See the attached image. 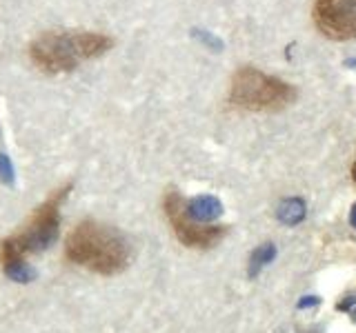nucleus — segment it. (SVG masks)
Instances as JSON below:
<instances>
[{
    "instance_id": "obj_1",
    "label": "nucleus",
    "mask_w": 356,
    "mask_h": 333,
    "mask_svg": "<svg viewBox=\"0 0 356 333\" xmlns=\"http://www.w3.org/2000/svg\"><path fill=\"white\" fill-rule=\"evenodd\" d=\"M72 191V182L65 185L40 203L31 218L14 236L0 242V266L9 280L27 284L36 280V271L27 264V255L49 249L60 236V207Z\"/></svg>"
},
{
    "instance_id": "obj_2",
    "label": "nucleus",
    "mask_w": 356,
    "mask_h": 333,
    "mask_svg": "<svg viewBox=\"0 0 356 333\" xmlns=\"http://www.w3.org/2000/svg\"><path fill=\"white\" fill-rule=\"evenodd\" d=\"M67 260L100 275H116L129 264L131 249L122 233L96 220H83L65 240Z\"/></svg>"
},
{
    "instance_id": "obj_3",
    "label": "nucleus",
    "mask_w": 356,
    "mask_h": 333,
    "mask_svg": "<svg viewBox=\"0 0 356 333\" xmlns=\"http://www.w3.org/2000/svg\"><path fill=\"white\" fill-rule=\"evenodd\" d=\"M111 40L98 31H47L29 44V58L44 74L74 71L111 49Z\"/></svg>"
},
{
    "instance_id": "obj_4",
    "label": "nucleus",
    "mask_w": 356,
    "mask_h": 333,
    "mask_svg": "<svg viewBox=\"0 0 356 333\" xmlns=\"http://www.w3.org/2000/svg\"><path fill=\"white\" fill-rule=\"evenodd\" d=\"M294 89L256 67H241L229 87V103L250 111H276L292 103Z\"/></svg>"
},
{
    "instance_id": "obj_5",
    "label": "nucleus",
    "mask_w": 356,
    "mask_h": 333,
    "mask_svg": "<svg viewBox=\"0 0 356 333\" xmlns=\"http://www.w3.org/2000/svg\"><path fill=\"white\" fill-rule=\"evenodd\" d=\"M163 207H165V214L170 218V225L178 236V240L187 244V247H211V244L222 236L220 227H203L187 216L185 198L178 194L176 189H170V191L165 194Z\"/></svg>"
},
{
    "instance_id": "obj_6",
    "label": "nucleus",
    "mask_w": 356,
    "mask_h": 333,
    "mask_svg": "<svg viewBox=\"0 0 356 333\" xmlns=\"http://www.w3.org/2000/svg\"><path fill=\"white\" fill-rule=\"evenodd\" d=\"M314 25L332 40L356 38V0H316Z\"/></svg>"
},
{
    "instance_id": "obj_7",
    "label": "nucleus",
    "mask_w": 356,
    "mask_h": 333,
    "mask_svg": "<svg viewBox=\"0 0 356 333\" xmlns=\"http://www.w3.org/2000/svg\"><path fill=\"white\" fill-rule=\"evenodd\" d=\"M185 211L198 225H209L222 216V203L216 196H196L192 200H185Z\"/></svg>"
},
{
    "instance_id": "obj_8",
    "label": "nucleus",
    "mask_w": 356,
    "mask_h": 333,
    "mask_svg": "<svg viewBox=\"0 0 356 333\" xmlns=\"http://www.w3.org/2000/svg\"><path fill=\"white\" fill-rule=\"evenodd\" d=\"M276 218L287 227H296L305 218V203L300 198H285L276 209Z\"/></svg>"
},
{
    "instance_id": "obj_9",
    "label": "nucleus",
    "mask_w": 356,
    "mask_h": 333,
    "mask_svg": "<svg viewBox=\"0 0 356 333\" xmlns=\"http://www.w3.org/2000/svg\"><path fill=\"white\" fill-rule=\"evenodd\" d=\"M276 255V247L272 242H265L261 247H256L250 255V278H256L261 273L263 266H267Z\"/></svg>"
},
{
    "instance_id": "obj_10",
    "label": "nucleus",
    "mask_w": 356,
    "mask_h": 333,
    "mask_svg": "<svg viewBox=\"0 0 356 333\" xmlns=\"http://www.w3.org/2000/svg\"><path fill=\"white\" fill-rule=\"evenodd\" d=\"M0 180H3V185H7V187H11L16 180L14 164H11V158L3 149H0Z\"/></svg>"
},
{
    "instance_id": "obj_11",
    "label": "nucleus",
    "mask_w": 356,
    "mask_h": 333,
    "mask_svg": "<svg viewBox=\"0 0 356 333\" xmlns=\"http://www.w3.org/2000/svg\"><path fill=\"white\" fill-rule=\"evenodd\" d=\"M318 302H321V300H318L316 296H307V298H303V300H300V302H298V309L314 307V305H318Z\"/></svg>"
},
{
    "instance_id": "obj_12",
    "label": "nucleus",
    "mask_w": 356,
    "mask_h": 333,
    "mask_svg": "<svg viewBox=\"0 0 356 333\" xmlns=\"http://www.w3.org/2000/svg\"><path fill=\"white\" fill-rule=\"evenodd\" d=\"M350 225L356 229V203H354V207H352V214H350Z\"/></svg>"
},
{
    "instance_id": "obj_13",
    "label": "nucleus",
    "mask_w": 356,
    "mask_h": 333,
    "mask_svg": "<svg viewBox=\"0 0 356 333\" xmlns=\"http://www.w3.org/2000/svg\"><path fill=\"white\" fill-rule=\"evenodd\" d=\"M352 318H354V322H356V309L352 311Z\"/></svg>"
},
{
    "instance_id": "obj_14",
    "label": "nucleus",
    "mask_w": 356,
    "mask_h": 333,
    "mask_svg": "<svg viewBox=\"0 0 356 333\" xmlns=\"http://www.w3.org/2000/svg\"><path fill=\"white\" fill-rule=\"evenodd\" d=\"M354 180H356V166H354Z\"/></svg>"
}]
</instances>
